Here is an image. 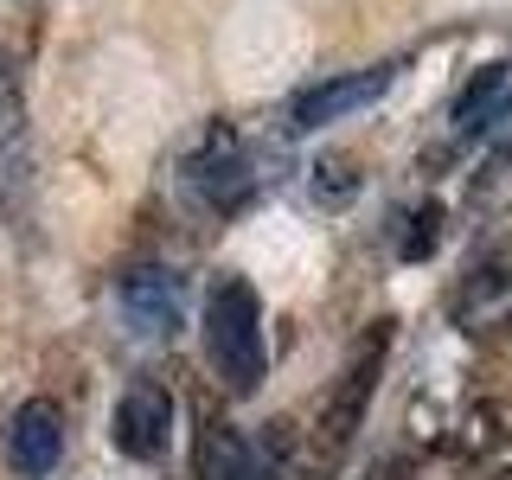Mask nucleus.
Returning <instances> with one entry per match:
<instances>
[{
    "label": "nucleus",
    "instance_id": "nucleus-14",
    "mask_svg": "<svg viewBox=\"0 0 512 480\" xmlns=\"http://www.w3.org/2000/svg\"><path fill=\"white\" fill-rule=\"evenodd\" d=\"M365 173H352V160H314V192L320 199H346V192H359Z\"/></svg>",
    "mask_w": 512,
    "mask_h": 480
},
{
    "label": "nucleus",
    "instance_id": "nucleus-7",
    "mask_svg": "<svg viewBox=\"0 0 512 480\" xmlns=\"http://www.w3.org/2000/svg\"><path fill=\"white\" fill-rule=\"evenodd\" d=\"M58 455H64V410L52 404V397H26V404L7 416V461H13V474L45 480L58 468Z\"/></svg>",
    "mask_w": 512,
    "mask_h": 480
},
{
    "label": "nucleus",
    "instance_id": "nucleus-6",
    "mask_svg": "<svg viewBox=\"0 0 512 480\" xmlns=\"http://www.w3.org/2000/svg\"><path fill=\"white\" fill-rule=\"evenodd\" d=\"M384 352H391V320H378V327L365 333V352L346 365L340 391H333L327 416H320V436H327L333 448H346V442H352V429L365 423V404H372V391H378V372H384Z\"/></svg>",
    "mask_w": 512,
    "mask_h": 480
},
{
    "label": "nucleus",
    "instance_id": "nucleus-12",
    "mask_svg": "<svg viewBox=\"0 0 512 480\" xmlns=\"http://www.w3.org/2000/svg\"><path fill=\"white\" fill-rule=\"evenodd\" d=\"M32 199V154H26V122L13 103H0V205L26 212Z\"/></svg>",
    "mask_w": 512,
    "mask_h": 480
},
{
    "label": "nucleus",
    "instance_id": "nucleus-13",
    "mask_svg": "<svg viewBox=\"0 0 512 480\" xmlns=\"http://www.w3.org/2000/svg\"><path fill=\"white\" fill-rule=\"evenodd\" d=\"M436 244H442V205L423 199V205L404 218V231H397V256H404V263H429V256H436Z\"/></svg>",
    "mask_w": 512,
    "mask_h": 480
},
{
    "label": "nucleus",
    "instance_id": "nucleus-10",
    "mask_svg": "<svg viewBox=\"0 0 512 480\" xmlns=\"http://www.w3.org/2000/svg\"><path fill=\"white\" fill-rule=\"evenodd\" d=\"M448 455H468V461L512 455V410L500 397H461L455 429H448Z\"/></svg>",
    "mask_w": 512,
    "mask_h": 480
},
{
    "label": "nucleus",
    "instance_id": "nucleus-8",
    "mask_svg": "<svg viewBox=\"0 0 512 480\" xmlns=\"http://www.w3.org/2000/svg\"><path fill=\"white\" fill-rule=\"evenodd\" d=\"M186 186L199 192L205 205H224V212L256 192V173H250V160H244L231 128H212V135H205V148L186 160Z\"/></svg>",
    "mask_w": 512,
    "mask_h": 480
},
{
    "label": "nucleus",
    "instance_id": "nucleus-3",
    "mask_svg": "<svg viewBox=\"0 0 512 480\" xmlns=\"http://www.w3.org/2000/svg\"><path fill=\"white\" fill-rule=\"evenodd\" d=\"M109 436L128 461H160L173 442V391L160 378H135L116 397V416H109Z\"/></svg>",
    "mask_w": 512,
    "mask_h": 480
},
{
    "label": "nucleus",
    "instance_id": "nucleus-2",
    "mask_svg": "<svg viewBox=\"0 0 512 480\" xmlns=\"http://www.w3.org/2000/svg\"><path fill=\"white\" fill-rule=\"evenodd\" d=\"M391 84H397V64H365V71H346V77H320V84L288 96V128H295V135L333 128V122L359 116L365 103H378Z\"/></svg>",
    "mask_w": 512,
    "mask_h": 480
},
{
    "label": "nucleus",
    "instance_id": "nucleus-11",
    "mask_svg": "<svg viewBox=\"0 0 512 480\" xmlns=\"http://www.w3.org/2000/svg\"><path fill=\"white\" fill-rule=\"evenodd\" d=\"M512 116V58L480 64L455 96V135H487L493 122Z\"/></svg>",
    "mask_w": 512,
    "mask_h": 480
},
{
    "label": "nucleus",
    "instance_id": "nucleus-9",
    "mask_svg": "<svg viewBox=\"0 0 512 480\" xmlns=\"http://www.w3.org/2000/svg\"><path fill=\"white\" fill-rule=\"evenodd\" d=\"M192 474L199 480H276V461H269L237 423L212 416V423L199 429V442H192Z\"/></svg>",
    "mask_w": 512,
    "mask_h": 480
},
{
    "label": "nucleus",
    "instance_id": "nucleus-5",
    "mask_svg": "<svg viewBox=\"0 0 512 480\" xmlns=\"http://www.w3.org/2000/svg\"><path fill=\"white\" fill-rule=\"evenodd\" d=\"M448 314H455V327H468V333L506 327L512 320V244H493L468 276H461V288L448 295Z\"/></svg>",
    "mask_w": 512,
    "mask_h": 480
},
{
    "label": "nucleus",
    "instance_id": "nucleus-1",
    "mask_svg": "<svg viewBox=\"0 0 512 480\" xmlns=\"http://www.w3.org/2000/svg\"><path fill=\"white\" fill-rule=\"evenodd\" d=\"M205 352L212 372L224 378V391L250 397L269 378V333H263V301L244 276H224L205 295Z\"/></svg>",
    "mask_w": 512,
    "mask_h": 480
},
{
    "label": "nucleus",
    "instance_id": "nucleus-4",
    "mask_svg": "<svg viewBox=\"0 0 512 480\" xmlns=\"http://www.w3.org/2000/svg\"><path fill=\"white\" fill-rule=\"evenodd\" d=\"M122 314L141 340H173L186 327V288L167 263H141L122 276Z\"/></svg>",
    "mask_w": 512,
    "mask_h": 480
},
{
    "label": "nucleus",
    "instance_id": "nucleus-15",
    "mask_svg": "<svg viewBox=\"0 0 512 480\" xmlns=\"http://www.w3.org/2000/svg\"><path fill=\"white\" fill-rule=\"evenodd\" d=\"M487 480H512V455H500V461H487Z\"/></svg>",
    "mask_w": 512,
    "mask_h": 480
}]
</instances>
